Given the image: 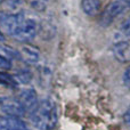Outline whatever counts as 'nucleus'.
Masks as SVG:
<instances>
[{
	"label": "nucleus",
	"mask_w": 130,
	"mask_h": 130,
	"mask_svg": "<svg viewBox=\"0 0 130 130\" xmlns=\"http://www.w3.org/2000/svg\"><path fill=\"white\" fill-rule=\"evenodd\" d=\"M130 37V16L119 26V30L117 32V38L120 40H124V38Z\"/></svg>",
	"instance_id": "obj_12"
},
{
	"label": "nucleus",
	"mask_w": 130,
	"mask_h": 130,
	"mask_svg": "<svg viewBox=\"0 0 130 130\" xmlns=\"http://www.w3.org/2000/svg\"><path fill=\"white\" fill-rule=\"evenodd\" d=\"M5 41V36H4V33H2V31L0 30V43H2Z\"/></svg>",
	"instance_id": "obj_17"
},
{
	"label": "nucleus",
	"mask_w": 130,
	"mask_h": 130,
	"mask_svg": "<svg viewBox=\"0 0 130 130\" xmlns=\"http://www.w3.org/2000/svg\"><path fill=\"white\" fill-rule=\"evenodd\" d=\"M24 17L22 13H0V30L16 39Z\"/></svg>",
	"instance_id": "obj_3"
},
{
	"label": "nucleus",
	"mask_w": 130,
	"mask_h": 130,
	"mask_svg": "<svg viewBox=\"0 0 130 130\" xmlns=\"http://www.w3.org/2000/svg\"><path fill=\"white\" fill-rule=\"evenodd\" d=\"M27 6L34 11L43 13L48 7V0H25Z\"/></svg>",
	"instance_id": "obj_11"
},
{
	"label": "nucleus",
	"mask_w": 130,
	"mask_h": 130,
	"mask_svg": "<svg viewBox=\"0 0 130 130\" xmlns=\"http://www.w3.org/2000/svg\"><path fill=\"white\" fill-rule=\"evenodd\" d=\"M129 10L130 0H114L103 11L101 16V24L103 26H108Z\"/></svg>",
	"instance_id": "obj_2"
},
{
	"label": "nucleus",
	"mask_w": 130,
	"mask_h": 130,
	"mask_svg": "<svg viewBox=\"0 0 130 130\" xmlns=\"http://www.w3.org/2000/svg\"><path fill=\"white\" fill-rule=\"evenodd\" d=\"M0 130H29V128L20 118L0 117Z\"/></svg>",
	"instance_id": "obj_9"
},
{
	"label": "nucleus",
	"mask_w": 130,
	"mask_h": 130,
	"mask_svg": "<svg viewBox=\"0 0 130 130\" xmlns=\"http://www.w3.org/2000/svg\"><path fill=\"white\" fill-rule=\"evenodd\" d=\"M30 119L33 126L39 130H53L57 126L58 115L54 102L45 98L30 112Z\"/></svg>",
	"instance_id": "obj_1"
},
{
	"label": "nucleus",
	"mask_w": 130,
	"mask_h": 130,
	"mask_svg": "<svg viewBox=\"0 0 130 130\" xmlns=\"http://www.w3.org/2000/svg\"><path fill=\"white\" fill-rule=\"evenodd\" d=\"M1 1H4V0H0V2H1Z\"/></svg>",
	"instance_id": "obj_18"
},
{
	"label": "nucleus",
	"mask_w": 130,
	"mask_h": 130,
	"mask_svg": "<svg viewBox=\"0 0 130 130\" xmlns=\"http://www.w3.org/2000/svg\"><path fill=\"white\" fill-rule=\"evenodd\" d=\"M11 69V62L9 58L0 54V71H8Z\"/></svg>",
	"instance_id": "obj_14"
},
{
	"label": "nucleus",
	"mask_w": 130,
	"mask_h": 130,
	"mask_svg": "<svg viewBox=\"0 0 130 130\" xmlns=\"http://www.w3.org/2000/svg\"><path fill=\"white\" fill-rule=\"evenodd\" d=\"M21 58L25 62V63L30 65H36L40 62L41 59V54L37 47L32 45H27L25 43L20 50Z\"/></svg>",
	"instance_id": "obj_8"
},
{
	"label": "nucleus",
	"mask_w": 130,
	"mask_h": 130,
	"mask_svg": "<svg viewBox=\"0 0 130 130\" xmlns=\"http://www.w3.org/2000/svg\"><path fill=\"white\" fill-rule=\"evenodd\" d=\"M38 31H39L38 22L36 20H33V18L25 16L16 40L24 41V42L25 41H31L32 39L36 38V36L38 34Z\"/></svg>",
	"instance_id": "obj_5"
},
{
	"label": "nucleus",
	"mask_w": 130,
	"mask_h": 130,
	"mask_svg": "<svg viewBox=\"0 0 130 130\" xmlns=\"http://www.w3.org/2000/svg\"><path fill=\"white\" fill-rule=\"evenodd\" d=\"M124 122L130 127V107L127 110V112L124 113Z\"/></svg>",
	"instance_id": "obj_16"
},
{
	"label": "nucleus",
	"mask_w": 130,
	"mask_h": 130,
	"mask_svg": "<svg viewBox=\"0 0 130 130\" xmlns=\"http://www.w3.org/2000/svg\"><path fill=\"white\" fill-rule=\"evenodd\" d=\"M122 81H123V85L126 86L127 88H129L130 89V65L126 69V71H124Z\"/></svg>",
	"instance_id": "obj_15"
},
{
	"label": "nucleus",
	"mask_w": 130,
	"mask_h": 130,
	"mask_svg": "<svg viewBox=\"0 0 130 130\" xmlns=\"http://www.w3.org/2000/svg\"><path fill=\"white\" fill-rule=\"evenodd\" d=\"M26 111L24 110L21 102L15 97L0 96V115L1 117H16L21 118Z\"/></svg>",
	"instance_id": "obj_4"
},
{
	"label": "nucleus",
	"mask_w": 130,
	"mask_h": 130,
	"mask_svg": "<svg viewBox=\"0 0 130 130\" xmlns=\"http://www.w3.org/2000/svg\"><path fill=\"white\" fill-rule=\"evenodd\" d=\"M0 85L7 86V87H14L17 85V81H16L15 76L9 75L8 73L4 71H0Z\"/></svg>",
	"instance_id": "obj_13"
},
{
	"label": "nucleus",
	"mask_w": 130,
	"mask_h": 130,
	"mask_svg": "<svg viewBox=\"0 0 130 130\" xmlns=\"http://www.w3.org/2000/svg\"><path fill=\"white\" fill-rule=\"evenodd\" d=\"M113 56L120 63L130 62V40H120L113 46Z\"/></svg>",
	"instance_id": "obj_7"
},
{
	"label": "nucleus",
	"mask_w": 130,
	"mask_h": 130,
	"mask_svg": "<svg viewBox=\"0 0 130 130\" xmlns=\"http://www.w3.org/2000/svg\"><path fill=\"white\" fill-rule=\"evenodd\" d=\"M102 8L101 0H81V9L87 16H96Z\"/></svg>",
	"instance_id": "obj_10"
},
{
	"label": "nucleus",
	"mask_w": 130,
	"mask_h": 130,
	"mask_svg": "<svg viewBox=\"0 0 130 130\" xmlns=\"http://www.w3.org/2000/svg\"><path fill=\"white\" fill-rule=\"evenodd\" d=\"M17 99L21 102V104L23 105L24 110L29 113L31 112L39 103V99H38V96H37L36 90H34L33 88H29V87H25L20 90Z\"/></svg>",
	"instance_id": "obj_6"
}]
</instances>
